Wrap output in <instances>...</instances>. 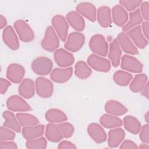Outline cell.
<instances>
[{"instance_id": "48", "label": "cell", "mask_w": 149, "mask_h": 149, "mask_svg": "<svg viewBox=\"0 0 149 149\" xmlns=\"http://www.w3.org/2000/svg\"><path fill=\"white\" fill-rule=\"evenodd\" d=\"M141 94L145 97L146 98L148 99L149 97V86H148V82L147 83L146 86L144 87L143 90L140 91Z\"/></svg>"}, {"instance_id": "10", "label": "cell", "mask_w": 149, "mask_h": 149, "mask_svg": "<svg viewBox=\"0 0 149 149\" xmlns=\"http://www.w3.org/2000/svg\"><path fill=\"white\" fill-rule=\"evenodd\" d=\"M120 67L122 69L132 73H140L143 71V64L136 58L124 55L121 58Z\"/></svg>"}, {"instance_id": "29", "label": "cell", "mask_w": 149, "mask_h": 149, "mask_svg": "<svg viewBox=\"0 0 149 149\" xmlns=\"http://www.w3.org/2000/svg\"><path fill=\"white\" fill-rule=\"evenodd\" d=\"M101 125L107 129H112L120 127L122 125V120L118 117L111 114H104L100 119Z\"/></svg>"}, {"instance_id": "5", "label": "cell", "mask_w": 149, "mask_h": 149, "mask_svg": "<svg viewBox=\"0 0 149 149\" xmlns=\"http://www.w3.org/2000/svg\"><path fill=\"white\" fill-rule=\"evenodd\" d=\"M37 95L44 98L50 97L53 93L54 85L51 80L42 77H37L35 81Z\"/></svg>"}, {"instance_id": "43", "label": "cell", "mask_w": 149, "mask_h": 149, "mask_svg": "<svg viewBox=\"0 0 149 149\" xmlns=\"http://www.w3.org/2000/svg\"><path fill=\"white\" fill-rule=\"evenodd\" d=\"M17 146L14 141H1L0 149H17Z\"/></svg>"}, {"instance_id": "17", "label": "cell", "mask_w": 149, "mask_h": 149, "mask_svg": "<svg viewBox=\"0 0 149 149\" xmlns=\"http://www.w3.org/2000/svg\"><path fill=\"white\" fill-rule=\"evenodd\" d=\"M73 74V68H55L52 70L50 78L52 81L57 83H63L68 81Z\"/></svg>"}, {"instance_id": "14", "label": "cell", "mask_w": 149, "mask_h": 149, "mask_svg": "<svg viewBox=\"0 0 149 149\" xmlns=\"http://www.w3.org/2000/svg\"><path fill=\"white\" fill-rule=\"evenodd\" d=\"M127 32V35L138 48L143 49L147 46L148 40L144 36L140 26L139 25Z\"/></svg>"}, {"instance_id": "39", "label": "cell", "mask_w": 149, "mask_h": 149, "mask_svg": "<svg viewBox=\"0 0 149 149\" xmlns=\"http://www.w3.org/2000/svg\"><path fill=\"white\" fill-rule=\"evenodd\" d=\"M142 2L143 1L141 0H120L119 1V5L128 11H133L137 9Z\"/></svg>"}, {"instance_id": "47", "label": "cell", "mask_w": 149, "mask_h": 149, "mask_svg": "<svg viewBox=\"0 0 149 149\" xmlns=\"http://www.w3.org/2000/svg\"><path fill=\"white\" fill-rule=\"evenodd\" d=\"M149 26H148V22L144 21L142 22L141 25V31L145 36V37L148 40V34H149Z\"/></svg>"}, {"instance_id": "13", "label": "cell", "mask_w": 149, "mask_h": 149, "mask_svg": "<svg viewBox=\"0 0 149 149\" xmlns=\"http://www.w3.org/2000/svg\"><path fill=\"white\" fill-rule=\"evenodd\" d=\"M119 45L122 50L127 54L130 55H137L139 51L135 45L132 42L130 38L125 32L119 33L116 37Z\"/></svg>"}, {"instance_id": "24", "label": "cell", "mask_w": 149, "mask_h": 149, "mask_svg": "<svg viewBox=\"0 0 149 149\" xmlns=\"http://www.w3.org/2000/svg\"><path fill=\"white\" fill-rule=\"evenodd\" d=\"M19 94L26 99L32 98L35 93V86L34 81L30 79H23L18 88Z\"/></svg>"}, {"instance_id": "33", "label": "cell", "mask_w": 149, "mask_h": 149, "mask_svg": "<svg viewBox=\"0 0 149 149\" xmlns=\"http://www.w3.org/2000/svg\"><path fill=\"white\" fill-rule=\"evenodd\" d=\"M148 82V77L145 73L135 75L129 84L130 90L134 93L140 92Z\"/></svg>"}, {"instance_id": "41", "label": "cell", "mask_w": 149, "mask_h": 149, "mask_svg": "<svg viewBox=\"0 0 149 149\" xmlns=\"http://www.w3.org/2000/svg\"><path fill=\"white\" fill-rule=\"evenodd\" d=\"M139 138L141 141L146 144L149 143V126L148 124L144 125L140 129Z\"/></svg>"}, {"instance_id": "28", "label": "cell", "mask_w": 149, "mask_h": 149, "mask_svg": "<svg viewBox=\"0 0 149 149\" xmlns=\"http://www.w3.org/2000/svg\"><path fill=\"white\" fill-rule=\"evenodd\" d=\"M46 138L51 142H59L63 138L58 125L53 123L47 125L45 132Z\"/></svg>"}, {"instance_id": "11", "label": "cell", "mask_w": 149, "mask_h": 149, "mask_svg": "<svg viewBox=\"0 0 149 149\" xmlns=\"http://www.w3.org/2000/svg\"><path fill=\"white\" fill-rule=\"evenodd\" d=\"M54 57L56 63L61 68L69 67L74 62L73 55L63 48H59L55 51Z\"/></svg>"}, {"instance_id": "35", "label": "cell", "mask_w": 149, "mask_h": 149, "mask_svg": "<svg viewBox=\"0 0 149 149\" xmlns=\"http://www.w3.org/2000/svg\"><path fill=\"white\" fill-rule=\"evenodd\" d=\"M133 76L125 70H119L115 72L113 76L114 81L119 86H127L132 80Z\"/></svg>"}, {"instance_id": "22", "label": "cell", "mask_w": 149, "mask_h": 149, "mask_svg": "<svg viewBox=\"0 0 149 149\" xmlns=\"http://www.w3.org/2000/svg\"><path fill=\"white\" fill-rule=\"evenodd\" d=\"M97 19L101 27L104 28L109 27L112 23V16L110 8L105 5L100 6L97 12Z\"/></svg>"}, {"instance_id": "37", "label": "cell", "mask_w": 149, "mask_h": 149, "mask_svg": "<svg viewBox=\"0 0 149 149\" xmlns=\"http://www.w3.org/2000/svg\"><path fill=\"white\" fill-rule=\"evenodd\" d=\"M47 147V141L44 137H40L32 140H27L26 147L29 149H44Z\"/></svg>"}, {"instance_id": "15", "label": "cell", "mask_w": 149, "mask_h": 149, "mask_svg": "<svg viewBox=\"0 0 149 149\" xmlns=\"http://www.w3.org/2000/svg\"><path fill=\"white\" fill-rule=\"evenodd\" d=\"M2 39L4 43L10 49L17 50L19 48L17 36L11 26H6L3 30Z\"/></svg>"}, {"instance_id": "40", "label": "cell", "mask_w": 149, "mask_h": 149, "mask_svg": "<svg viewBox=\"0 0 149 149\" xmlns=\"http://www.w3.org/2000/svg\"><path fill=\"white\" fill-rule=\"evenodd\" d=\"M15 133L12 129L4 126L1 127L0 140L1 141H10L15 138Z\"/></svg>"}, {"instance_id": "38", "label": "cell", "mask_w": 149, "mask_h": 149, "mask_svg": "<svg viewBox=\"0 0 149 149\" xmlns=\"http://www.w3.org/2000/svg\"><path fill=\"white\" fill-rule=\"evenodd\" d=\"M59 129L64 138L70 137L74 131V127L72 124L69 122H61L58 125Z\"/></svg>"}, {"instance_id": "26", "label": "cell", "mask_w": 149, "mask_h": 149, "mask_svg": "<svg viewBox=\"0 0 149 149\" xmlns=\"http://www.w3.org/2000/svg\"><path fill=\"white\" fill-rule=\"evenodd\" d=\"M105 111L111 115L121 116L127 112V108L116 100L108 101L105 105Z\"/></svg>"}, {"instance_id": "12", "label": "cell", "mask_w": 149, "mask_h": 149, "mask_svg": "<svg viewBox=\"0 0 149 149\" xmlns=\"http://www.w3.org/2000/svg\"><path fill=\"white\" fill-rule=\"evenodd\" d=\"M25 73L24 68L17 63L10 64L6 69V77L14 83H19Z\"/></svg>"}, {"instance_id": "42", "label": "cell", "mask_w": 149, "mask_h": 149, "mask_svg": "<svg viewBox=\"0 0 149 149\" xmlns=\"http://www.w3.org/2000/svg\"><path fill=\"white\" fill-rule=\"evenodd\" d=\"M140 13L143 19H144L146 22L149 20V3L148 1H144L140 5Z\"/></svg>"}, {"instance_id": "27", "label": "cell", "mask_w": 149, "mask_h": 149, "mask_svg": "<svg viewBox=\"0 0 149 149\" xmlns=\"http://www.w3.org/2000/svg\"><path fill=\"white\" fill-rule=\"evenodd\" d=\"M3 118L5 122L3 126L12 129V130L20 133L21 132V125L14 113L9 111H5L2 113Z\"/></svg>"}, {"instance_id": "7", "label": "cell", "mask_w": 149, "mask_h": 149, "mask_svg": "<svg viewBox=\"0 0 149 149\" xmlns=\"http://www.w3.org/2000/svg\"><path fill=\"white\" fill-rule=\"evenodd\" d=\"M87 63L95 70L101 72H109L111 66L108 59L94 54L87 58Z\"/></svg>"}, {"instance_id": "30", "label": "cell", "mask_w": 149, "mask_h": 149, "mask_svg": "<svg viewBox=\"0 0 149 149\" xmlns=\"http://www.w3.org/2000/svg\"><path fill=\"white\" fill-rule=\"evenodd\" d=\"M45 118L48 122L53 123H61L68 120L66 115L62 111L56 108L48 109L45 114Z\"/></svg>"}, {"instance_id": "50", "label": "cell", "mask_w": 149, "mask_h": 149, "mask_svg": "<svg viewBox=\"0 0 149 149\" xmlns=\"http://www.w3.org/2000/svg\"><path fill=\"white\" fill-rule=\"evenodd\" d=\"M148 144H146V143H143V144H141L140 146H139V148H148Z\"/></svg>"}, {"instance_id": "20", "label": "cell", "mask_w": 149, "mask_h": 149, "mask_svg": "<svg viewBox=\"0 0 149 149\" xmlns=\"http://www.w3.org/2000/svg\"><path fill=\"white\" fill-rule=\"evenodd\" d=\"M108 54V58L111 61L112 66L118 67L120 63L122 50L116 38L110 43Z\"/></svg>"}, {"instance_id": "2", "label": "cell", "mask_w": 149, "mask_h": 149, "mask_svg": "<svg viewBox=\"0 0 149 149\" xmlns=\"http://www.w3.org/2000/svg\"><path fill=\"white\" fill-rule=\"evenodd\" d=\"M89 47L94 54L106 56L108 52L109 46L105 37L99 34L93 36L89 42Z\"/></svg>"}, {"instance_id": "1", "label": "cell", "mask_w": 149, "mask_h": 149, "mask_svg": "<svg viewBox=\"0 0 149 149\" xmlns=\"http://www.w3.org/2000/svg\"><path fill=\"white\" fill-rule=\"evenodd\" d=\"M41 45L43 49L48 52L55 51L59 47V40L52 26H49L47 27Z\"/></svg>"}, {"instance_id": "6", "label": "cell", "mask_w": 149, "mask_h": 149, "mask_svg": "<svg viewBox=\"0 0 149 149\" xmlns=\"http://www.w3.org/2000/svg\"><path fill=\"white\" fill-rule=\"evenodd\" d=\"M85 41V36L81 33L72 32L67 37L65 47L68 50L76 52L83 47Z\"/></svg>"}, {"instance_id": "3", "label": "cell", "mask_w": 149, "mask_h": 149, "mask_svg": "<svg viewBox=\"0 0 149 149\" xmlns=\"http://www.w3.org/2000/svg\"><path fill=\"white\" fill-rule=\"evenodd\" d=\"M53 63L52 61L45 56H40L36 58L31 62L32 70L37 74L45 76L52 72Z\"/></svg>"}, {"instance_id": "23", "label": "cell", "mask_w": 149, "mask_h": 149, "mask_svg": "<svg viewBox=\"0 0 149 149\" xmlns=\"http://www.w3.org/2000/svg\"><path fill=\"white\" fill-rule=\"evenodd\" d=\"M44 125L38 124L24 126L22 130L23 137L26 140H32L40 137L44 134Z\"/></svg>"}, {"instance_id": "36", "label": "cell", "mask_w": 149, "mask_h": 149, "mask_svg": "<svg viewBox=\"0 0 149 149\" xmlns=\"http://www.w3.org/2000/svg\"><path fill=\"white\" fill-rule=\"evenodd\" d=\"M16 116L20 124L23 127L33 126L38 124L39 120L34 115L27 113H17Z\"/></svg>"}, {"instance_id": "44", "label": "cell", "mask_w": 149, "mask_h": 149, "mask_svg": "<svg viewBox=\"0 0 149 149\" xmlns=\"http://www.w3.org/2000/svg\"><path fill=\"white\" fill-rule=\"evenodd\" d=\"M11 85L10 83L5 79H0V92L1 94H5L8 90V87Z\"/></svg>"}, {"instance_id": "25", "label": "cell", "mask_w": 149, "mask_h": 149, "mask_svg": "<svg viewBox=\"0 0 149 149\" xmlns=\"http://www.w3.org/2000/svg\"><path fill=\"white\" fill-rule=\"evenodd\" d=\"M66 19L70 25L76 31H81L85 28L83 17L76 11H70L66 15Z\"/></svg>"}, {"instance_id": "8", "label": "cell", "mask_w": 149, "mask_h": 149, "mask_svg": "<svg viewBox=\"0 0 149 149\" xmlns=\"http://www.w3.org/2000/svg\"><path fill=\"white\" fill-rule=\"evenodd\" d=\"M52 24L61 40L65 41L69 29V24L65 17L61 15H55L52 19Z\"/></svg>"}, {"instance_id": "21", "label": "cell", "mask_w": 149, "mask_h": 149, "mask_svg": "<svg viewBox=\"0 0 149 149\" xmlns=\"http://www.w3.org/2000/svg\"><path fill=\"white\" fill-rule=\"evenodd\" d=\"M125 136V131L120 127L110 130L108 134V145L111 148H116L123 140Z\"/></svg>"}, {"instance_id": "9", "label": "cell", "mask_w": 149, "mask_h": 149, "mask_svg": "<svg viewBox=\"0 0 149 149\" xmlns=\"http://www.w3.org/2000/svg\"><path fill=\"white\" fill-rule=\"evenodd\" d=\"M8 109L14 112H25L31 110L30 105L21 97L13 95L9 97L6 101Z\"/></svg>"}, {"instance_id": "49", "label": "cell", "mask_w": 149, "mask_h": 149, "mask_svg": "<svg viewBox=\"0 0 149 149\" xmlns=\"http://www.w3.org/2000/svg\"><path fill=\"white\" fill-rule=\"evenodd\" d=\"M7 24V20L6 19V18L2 15H1V17H0V29H2L4 27H5V26Z\"/></svg>"}, {"instance_id": "16", "label": "cell", "mask_w": 149, "mask_h": 149, "mask_svg": "<svg viewBox=\"0 0 149 149\" xmlns=\"http://www.w3.org/2000/svg\"><path fill=\"white\" fill-rule=\"evenodd\" d=\"M76 10L80 15L88 19L91 22L97 19V9L95 5L88 2H83L79 3L76 6Z\"/></svg>"}, {"instance_id": "46", "label": "cell", "mask_w": 149, "mask_h": 149, "mask_svg": "<svg viewBox=\"0 0 149 149\" xmlns=\"http://www.w3.org/2000/svg\"><path fill=\"white\" fill-rule=\"evenodd\" d=\"M119 148L121 149H126V148H137L138 147L137 144L132 140H126L122 143H121Z\"/></svg>"}, {"instance_id": "31", "label": "cell", "mask_w": 149, "mask_h": 149, "mask_svg": "<svg viewBox=\"0 0 149 149\" xmlns=\"http://www.w3.org/2000/svg\"><path fill=\"white\" fill-rule=\"evenodd\" d=\"M123 125L125 129L129 132L137 134L139 133L141 125L140 121L135 117L130 115H127L123 118Z\"/></svg>"}, {"instance_id": "18", "label": "cell", "mask_w": 149, "mask_h": 149, "mask_svg": "<svg viewBox=\"0 0 149 149\" xmlns=\"http://www.w3.org/2000/svg\"><path fill=\"white\" fill-rule=\"evenodd\" d=\"M90 137L97 143H102L107 140V134L104 129L97 123H91L87 127Z\"/></svg>"}, {"instance_id": "19", "label": "cell", "mask_w": 149, "mask_h": 149, "mask_svg": "<svg viewBox=\"0 0 149 149\" xmlns=\"http://www.w3.org/2000/svg\"><path fill=\"white\" fill-rule=\"evenodd\" d=\"M112 16L114 23L119 27H123L129 19L127 11L120 5H116L112 8Z\"/></svg>"}, {"instance_id": "45", "label": "cell", "mask_w": 149, "mask_h": 149, "mask_svg": "<svg viewBox=\"0 0 149 149\" xmlns=\"http://www.w3.org/2000/svg\"><path fill=\"white\" fill-rule=\"evenodd\" d=\"M76 148L77 147L75 146L74 144L67 140H63L61 141L58 146V148L59 149H65V148L74 149Z\"/></svg>"}, {"instance_id": "34", "label": "cell", "mask_w": 149, "mask_h": 149, "mask_svg": "<svg viewBox=\"0 0 149 149\" xmlns=\"http://www.w3.org/2000/svg\"><path fill=\"white\" fill-rule=\"evenodd\" d=\"M92 71L88 65L83 61H78L75 65V75L80 79H86L91 74Z\"/></svg>"}, {"instance_id": "4", "label": "cell", "mask_w": 149, "mask_h": 149, "mask_svg": "<svg viewBox=\"0 0 149 149\" xmlns=\"http://www.w3.org/2000/svg\"><path fill=\"white\" fill-rule=\"evenodd\" d=\"M14 27L19 38L24 42H29L34 38V33L31 27L24 20L19 19L14 23Z\"/></svg>"}, {"instance_id": "51", "label": "cell", "mask_w": 149, "mask_h": 149, "mask_svg": "<svg viewBox=\"0 0 149 149\" xmlns=\"http://www.w3.org/2000/svg\"><path fill=\"white\" fill-rule=\"evenodd\" d=\"M144 119L146 121V122L148 123V120H149V113H148V111H147L146 114L144 115Z\"/></svg>"}, {"instance_id": "32", "label": "cell", "mask_w": 149, "mask_h": 149, "mask_svg": "<svg viewBox=\"0 0 149 149\" xmlns=\"http://www.w3.org/2000/svg\"><path fill=\"white\" fill-rule=\"evenodd\" d=\"M143 22V18L139 9H137L129 13V20L123 26L122 30L127 32L130 29L139 26Z\"/></svg>"}]
</instances>
